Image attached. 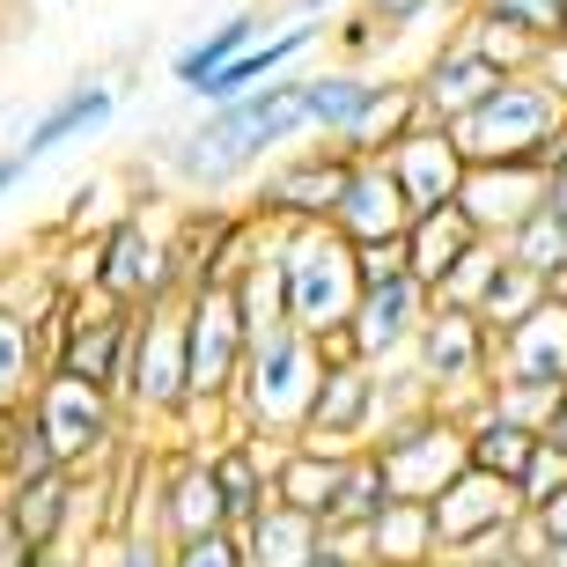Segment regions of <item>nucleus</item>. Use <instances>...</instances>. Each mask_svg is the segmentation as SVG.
Returning a JSON list of instances; mask_svg holds the SVG:
<instances>
[{
  "label": "nucleus",
  "instance_id": "f257e3e1",
  "mask_svg": "<svg viewBox=\"0 0 567 567\" xmlns=\"http://www.w3.org/2000/svg\"><path fill=\"white\" fill-rule=\"evenodd\" d=\"M310 141V104H302V74L236 96V104L199 111L192 126L163 133L147 147V169H163L177 199H221V192L251 185L266 163H280L288 147Z\"/></svg>",
  "mask_w": 567,
  "mask_h": 567
},
{
  "label": "nucleus",
  "instance_id": "f03ea898",
  "mask_svg": "<svg viewBox=\"0 0 567 567\" xmlns=\"http://www.w3.org/2000/svg\"><path fill=\"white\" fill-rule=\"evenodd\" d=\"M302 104H310V141L347 147V155H383L399 133L421 126L413 82L377 66H317L302 74Z\"/></svg>",
  "mask_w": 567,
  "mask_h": 567
},
{
  "label": "nucleus",
  "instance_id": "7ed1b4c3",
  "mask_svg": "<svg viewBox=\"0 0 567 567\" xmlns=\"http://www.w3.org/2000/svg\"><path fill=\"white\" fill-rule=\"evenodd\" d=\"M274 258H280V302H288V332L332 347L347 339L354 324V302H361V251L332 221L317 229H280L274 236Z\"/></svg>",
  "mask_w": 567,
  "mask_h": 567
},
{
  "label": "nucleus",
  "instance_id": "20e7f679",
  "mask_svg": "<svg viewBox=\"0 0 567 567\" xmlns=\"http://www.w3.org/2000/svg\"><path fill=\"white\" fill-rule=\"evenodd\" d=\"M317 383H324V347L302 332H266L251 339V361L229 391V427L236 435H266V442H302L317 405Z\"/></svg>",
  "mask_w": 567,
  "mask_h": 567
},
{
  "label": "nucleus",
  "instance_id": "39448f33",
  "mask_svg": "<svg viewBox=\"0 0 567 567\" xmlns=\"http://www.w3.org/2000/svg\"><path fill=\"white\" fill-rule=\"evenodd\" d=\"M185 295V258H177V199H147L126 207L96 236V302L111 310H155V302H177Z\"/></svg>",
  "mask_w": 567,
  "mask_h": 567
},
{
  "label": "nucleus",
  "instance_id": "423d86ee",
  "mask_svg": "<svg viewBox=\"0 0 567 567\" xmlns=\"http://www.w3.org/2000/svg\"><path fill=\"white\" fill-rule=\"evenodd\" d=\"M450 133H457L464 163H538L546 177L567 169V104L538 74H508V82L494 89L480 111H464Z\"/></svg>",
  "mask_w": 567,
  "mask_h": 567
},
{
  "label": "nucleus",
  "instance_id": "0eeeda50",
  "mask_svg": "<svg viewBox=\"0 0 567 567\" xmlns=\"http://www.w3.org/2000/svg\"><path fill=\"white\" fill-rule=\"evenodd\" d=\"M118 405L126 421L155 427V435H177V421L192 413V361H185V295L177 302H155V310L133 317V347L126 369H118ZM133 427V435H141Z\"/></svg>",
  "mask_w": 567,
  "mask_h": 567
},
{
  "label": "nucleus",
  "instance_id": "6e6552de",
  "mask_svg": "<svg viewBox=\"0 0 567 567\" xmlns=\"http://www.w3.org/2000/svg\"><path fill=\"white\" fill-rule=\"evenodd\" d=\"M30 421L44 427V442H52V457L66 464V472H104L118 450L133 442V421L126 405L111 399V391H96V383L66 377V369H44V383L30 391V405H22Z\"/></svg>",
  "mask_w": 567,
  "mask_h": 567
},
{
  "label": "nucleus",
  "instance_id": "1a4fd4ad",
  "mask_svg": "<svg viewBox=\"0 0 567 567\" xmlns=\"http://www.w3.org/2000/svg\"><path fill=\"white\" fill-rule=\"evenodd\" d=\"M361 155H347V147H324V141H302L288 147L280 163H266L251 177V192H244V207H251V221H266V229H317V221H332L339 192H347V177H354Z\"/></svg>",
  "mask_w": 567,
  "mask_h": 567
},
{
  "label": "nucleus",
  "instance_id": "9d476101",
  "mask_svg": "<svg viewBox=\"0 0 567 567\" xmlns=\"http://www.w3.org/2000/svg\"><path fill=\"white\" fill-rule=\"evenodd\" d=\"M413 369L427 377V391H435V413H450V421H464V413H480L486 399H494V332H486L472 310H442L421 324V339H413Z\"/></svg>",
  "mask_w": 567,
  "mask_h": 567
},
{
  "label": "nucleus",
  "instance_id": "9b49d317",
  "mask_svg": "<svg viewBox=\"0 0 567 567\" xmlns=\"http://www.w3.org/2000/svg\"><path fill=\"white\" fill-rule=\"evenodd\" d=\"M369 457H377L391 502H435L442 486H457L464 472H472V457H464V421H450V413L391 421L369 442Z\"/></svg>",
  "mask_w": 567,
  "mask_h": 567
},
{
  "label": "nucleus",
  "instance_id": "f8f14e48",
  "mask_svg": "<svg viewBox=\"0 0 567 567\" xmlns=\"http://www.w3.org/2000/svg\"><path fill=\"white\" fill-rule=\"evenodd\" d=\"M185 361H192V405H229L251 332L236 310V288H185Z\"/></svg>",
  "mask_w": 567,
  "mask_h": 567
},
{
  "label": "nucleus",
  "instance_id": "ddd939ff",
  "mask_svg": "<svg viewBox=\"0 0 567 567\" xmlns=\"http://www.w3.org/2000/svg\"><path fill=\"white\" fill-rule=\"evenodd\" d=\"M0 516L16 530L30 553H74V530H89V546H96V480L82 472H52V480H30V486H0Z\"/></svg>",
  "mask_w": 567,
  "mask_h": 567
},
{
  "label": "nucleus",
  "instance_id": "4468645a",
  "mask_svg": "<svg viewBox=\"0 0 567 567\" xmlns=\"http://www.w3.org/2000/svg\"><path fill=\"white\" fill-rule=\"evenodd\" d=\"M405 82H413V104H421L427 126H457L464 111H480L486 96H494V89L508 82V74H502L494 60H486V52H480L472 38H464L457 22H450V30H442V38L421 52V66H413Z\"/></svg>",
  "mask_w": 567,
  "mask_h": 567
},
{
  "label": "nucleus",
  "instance_id": "2eb2a0df",
  "mask_svg": "<svg viewBox=\"0 0 567 567\" xmlns=\"http://www.w3.org/2000/svg\"><path fill=\"white\" fill-rule=\"evenodd\" d=\"M383 427V399H377V369L354 354H324V383H317V405H310V427L302 442L310 450H332V457H354L369 450Z\"/></svg>",
  "mask_w": 567,
  "mask_h": 567
},
{
  "label": "nucleus",
  "instance_id": "dca6fc26",
  "mask_svg": "<svg viewBox=\"0 0 567 567\" xmlns=\"http://www.w3.org/2000/svg\"><path fill=\"white\" fill-rule=\"evenodd\" d=\"M163 464H155V530L169 546L185 538H207V530H229V508H221V480H214V450H192V442H155Z\"/></svg>",
  "mask_w": 567,
  "mask_h": 567
},
{
  "label": "nucleus",
  "instance_id": "f3484780",
  "mask_svg": "<svg viewBox=\"0 0 567 567\" xmlns=\"http://www.w3.org/2000/svg\"><path fill=\"white\" fill-rule=\"evenodd\" d=\"M427 317H435V295H427L413 274L369 280V288H361V302H354V324H347V347H354V361L383 369V361L413 354V339H421Z\"/></svg>",
  "mask_w": 567,
  "mask_h": 567
},
{
  "label": "nucleus",
  "instance_id": "a211bd4d",
  "mask_svg": "<svg viewBox=\"0 0 567 567\" xmlns=\"http://www.w3.org/2000/svg\"><path fill=\"white\" fill-rule=\"evenodd\" d=\"M383 169H391V185L405 192V207L413 214H435V207H457V192H464V147H457V133L450 126H413V133H399V141L377 155Z\"/></svg>",
  "mask_w": 567,
  "mask_h": 567
},
{
  "label": "nucleus",
  "instance_id": "6ab92c4d",
  "mask_svg": "<svg viewBox=\"0 0 567 567\" xmlns=\"http://www.w3.org/2000/svg\"><path fill=\"white\" fill-rule=\"evenodd\" d=\"M472 0H354L347 22H332V44L347 52L339 66H361V60H383L399 38H421V30H450Z\"/></svg>",
  "mask_w": 567,
  "mask_h": 567
},
{
  "label": "nucleus",
  "instance_id": "aec40b11",
  "mask_svg": "<svg viewBox=\"0 0 567 567\" xmlns=\"http://www.w3.org/2000/svg\"><path fill=\"white\" fill-rule=\"evenodd\" d=\"M111 118H118V82H104V74H82V82H66L52 104L22 126V141L8 147L22 169H38L44 155H60V147H74V141H89V133H104Z\"/></svg>",
  "mask_w": 567,
  "mask_h": 567
},
{
  "label": "nucleus",
  "instance_id": "412c9836",
  "mask_svg": "<svg viewBox=\"0 0 567 567\" xmlns=\"http://www.w3.org/2000/svg\"><path fill=\"white\" fill-rule=\"evenodd\" d=\"M524 524V502H516V486L508 480H486V472H464L457 486H442L435 494V538L442 553H480L494 546L502 530Z\"/></svg>",
  "mask_w": 567,
  "mask_h": 567
},
{
  "label": "nucleus",
  "instance_id": "4be33fe9",
  "mask_svg": "<svg viewBox=\"0 0 567 567\" xmlns=\"http://www.w3.org/2000/svg\"><path fill=\"white\" fill-rule=\"evenodd\" d=\"M126 347H133V317L89 295V302H74V317H66L60 347H52V369H66V377H82V383H96V391H111V399H118Z\"/></svg>",
  "mask_w": 567,
  "mask_h": 567
},
{
  "label": "nucleus",
  "instance_id": "5701e85b",
  "mask_svg": "<svg viewBox=\"0 0 567 567\" xmlns=\"http://www.w3.org/2000/svg\"><path fill=\"white\" fill-rule=\"evenodd\" d=\"M457 207H464V221H472L480 236L502 244L516 221H530V214L546 207V169L538 163H472L464 169Z\"/></svg>",
  "mask_w": 567,
  "mask_h": 567
},
{
  "label": "nucleus",
  "instance_id": "b1692460",
  "mask_svg": "<svg viewBox=\"0 0 567 567\" xmlns=\"http://www.w3.org/2000/svg\"><path fill=\"white\" fill-rule=\"evenodd\" d=\"M405 221H413V207H405V192L391 185V169H383L377 155H361L347 192H339V207H332V229L347 236L354 251H377V244H405Z\"/></svg>",
  "mask_w": 567,
  "mask_h": 567
},
{
  "label": "nucleus",
  "instance_id": "393cba45",
  "mask_svg": "<svg viewBox=\"0 0 567 567\" xmlns=\"http://www.w3.org/2000/svg\"><path fill=\"white\" fill-rule=\"evenodd\" d=\"M295 442H266V435H229L214 450V480H221V508H229V530H244L251 516L274 508V480H280V457Z\"/></svg>",
  "mask_w": 567,
  "mask_h": 567
},
{
  "label": "nucleus",
  "instance_id": "a878e982",
  "mask_svg": "<svg viewBox=\"0 0 567 567\" xmlns=\"http://www.w3.org/2000/svg\"><path fill=\"white\" fill-rule=\"evenodd\" d=\"M494 383H567V302L530 310L516 332L494 339Z\"/></svg>",
  "mask_w": 567,
  "mask_h": 567
},
{
  "label": "nucleus",
  "instance_id": "bb28decb",
  "mask_svg": "<svg viewBox=\"0 0 567 567\" xmlns=\"http://www.w3.org/2000/svg\"><path fill=\"white\" fill-rule=\"evenodd\" d=\"M274 30V16L266 8H229L221 22H207L199 38H185L177 52H169V89H185V96H199V89L221 74V66H236L244 52H251L258 38Z\"/></svg>",
  "mask_w": 567,
  "mask_h": 567
},
{
  "label": "nucleus",
  "instance_id": "cd10ccee",
  "mask_svg": "<svg viewBox=\"0 0 567 567\" xmlns=\"http://www.w3.org/2000/svg\"><path fill=\"white\" fill-rule=\"evenodd\" d=\"M354 560H361V567H435V560H442L435 502H391L377 524L361 530Z\"/></svg>",
  "mask_w": 567,
  "mask_h": 567
},
{
  "label": "nucleus",
  "instance_id": "c85d7f7f",
  "mask_svg": "<svg viewBox=\"0 0 567 567\" xmlns=\"http://www.w3.org/2000/svg\"><path fill=\"white\" fill-rule=\"evenodd\" d=\"M480 244V229L464 221V207H435V214H413L405 221V274L421 280L427 295L450 280V266H457L464 251Z\"/></svg>",
  "mask_w": 567,
  "mask_h": 567
},
{
  "label": "nucleus",
  "instance_id": "c756f323",
  "mask_svg": "<svg viewBox=\"0 0 567 567\" xmlns=\"http://www.w3.org/2000/svg\"><path fill=\"white\" fill-rule=\"evenodd\" d=\"M236 538H244V567H310L324 553V524L302 516V508H280V502L266 516H251Z\"/></svg>",
  "mask_w": 567,
  "mask_h": 567
},
{
  "label": "nucleus",
  "instance_id": "7c9ffc66",
  "mask_svg": "<svg viewBox=\"0 0 567 567\" xmlns=\"http://www.w3.org/2000/svg\"><path fill=\"white\" fill-rule=\"evenodd\" d=\"M530 450H538V435L530 427H516L508 413H494V405H480V413H464V457H472V472H486V480H524Z\"/></svg>",
  "mask_w": 567,
  "mask_h": 567
},
{
  "label": "nucleus",
  "instance_id": "2f4dec72",
  "mask_svg": "<svg viewBox=\"0 0 567 567\" xmlns=\"http://www.w3.org/2000/svg\"><path fill=\"white\" fill-rule=\"evenodd\" d=\"M339 480H347V457H332V450H310V442H295L288 457H280V480H274V502L280 508H302V516H332V494Z\"/></svg>",
  "mask_w": 567,
  "mask_h": 567
},
{
  "label": "nucleus",
  "instance_id": "473e14b6",
  "mask_svg": "<svg viewBox=\"0 0 567 567\" xmlns=\"http://www.w3.org/2000/svg\"><path fill=\"white\" fill-rule=\"evenodd\" d=\"M44 369H52L44 332H38V324H22L16 310H0V405H8V413H22V405H30V391L44 383Z\"/></svg>",
  "mask_w": 567,
  "mask_h": 567
},
{
  "label": "nucleus",
  "instance_id": "72a5a7b5",
  "mask_svg": "<svg viewBox=\"0 0 567 567\" xmlns=\"http://www.w3.org/2000/svg\"><path fill=\"white\" fill-rule=\"evenodd\" d=\"M383 508H391V486H383L377 457L354 450V457H347V480H339V494H332V516H324V538H354V530L377 524Z\"/></svg>",
  "mask_w": 567,
  "mask_h": 567
},
{
  "label": "nucleus",
  "instance_id": "f704fd0d",
  "mask_svg": "<svg viewBox=\"0 0 567 567\" xmlns=\"http://www.w3.org/2000/svg\"><path fill=\"white\" fill-rule=\"evenodd\" d=\"M502 251H508V266H524V274H538L553 288V280L567 274V221L538 207L530 221H516V229L502 236Z\"/></svg>",
  "mask_w": 567,
  "mask_h": 567
},
{
  "label": "nucleus",
  "instance_id": "c9c22d12",
  "mask_svg": "<svg viewBox=\"0 0 567 567\" xmlns=\"http://www.w3.org/2000/svg\"><path fill=\"white\" fill-rule=\"evenodd\" d=\"M502 266H508V251L494 244V236H480V244H472V251H464L457 266H450V280L435 288V302H442V310H472V317H480L486 288L502 280Z\"/></svg>",
  "mask_w": 567,
  "mask_h": 567
},
{
  "label": "nucleus",
  "instance_id": "e433bc0d",
  "mask_svg": "<svg viewBox=\"0 0 567 567\" xmlns=\"http://www.w3.org/2000/svg\"><path fill=\"white\" fill-rule=\"evenodd\" d=\"M546 302H553V288H546L538 274H524V266H502V280H494V288H486V302H480V324L502 339V332H516L530 310H546Z\"/></svg>",
  "mask_w": 567,
  "mask_h": 567
},
{
  "label": "nucleus",
  "instance_id": "4c0bfd02",
  "mask_svg": "<svg viewBox=\"0 0 567 567\" xmlns=\"http://www.w3.org/2000/svg\"><path fill=\"white\" fill-rule=\"evenodd\" d=\"M472 16L502 22L530 44H560L567 38V0H472Z\"/></svg>",
  "mask_w": 567,
  "mask_h": 567
},
{
  "label": "nucleus",
  "instance_id": "58836bf2",
  "mask_svg": "<svg viewBox=\"0 0 567 567\" xmlns=\"http://www.w3.org/2000/svg\"><path fill=\"white\" fill-rule=\"evenodd\" d=\"M236 310H244V332H251V339H266V332L288 324V302H280V258L274 251L236 280Z\"/></svg>",
  "mask_w": 567,
  "mask_h": 567
},
{
  "label": "nucleus",
  "instance_id": "ea45409f",
  "mask_svg": "<svg viewBox=\"0 0 567 567\" xmlns=\"http://www.w3.org/2000/svg\"><path fill=\"white\" fill-rule=\"evenodd\" d=\"M52 472H66V464L52 457L44 427L30 421V413H16V435H8V464H0V486H30V480H52Z\"/></svg>",
  "mask_w": 567,
  "mask_h": 567
},
{
  "label": "nucleus",
  "instance_id": "a19ab883",
  "mask_svg": "<svg viewBox=\"0 0 567 567\" xmlns=\"http://www.w3.org/2000/svg\"><path fill=\"white\" fill-rule=\"evenodd\" d=\"M567 494V450H553V442H538L524 464V480H516V502H524V516H538L546 502H560Z\"/></svg>",
  "mask_w": 567,
  "mask_h": 567
},
{
  "label": "nucleus",
  "instance_id": "79ce46f5",
  "mask_svg": "<svg viewBox=\"0 0 567 567\" xmlns=\"http://www.w3.org/2000/svg\"><path fill=\"white\" fill-rule=\"evenodd\" d=\"M89 567H169V538L155 530H111L89 546Z\"/></svg>",
  "mask_w": 567,
  "mask_h": 567
},
{
  "label": "nucleus",
  "instance_id": "37998d69",
  "mask_svg": "<svg viewBox=\"0 0 567 567\" xmlns=\"http://www.w3.org/2000/svg\"><path fill=\"white\" fill-rule=\"evenodd\" d=\"M560 391H567V383H560ZM560 391H553V383H494V399H486V405H494V413H508L516 427H530V435H538V427L553 421V399H560Z\"/></svg>",
  "mask_w": 567,
  "mask_h": 567
},
{
  "label": "nucleus",
  "instance_id": "c03bdc74",
  "mask_svg": "<svg viewBox=\"0 0 567 567\" xmlns=\"http://www.w3.org/2000/svg\"><path fill=\"white\" fill-rule=\"evenodd\" d=\"M169 567H244V538H236V530L185 538V546H169Z\"/></svg>",
  "mask_w": 567,
  "mask_h": 567
},
{
  "label": "nucleus",
  "instance_id": "a18cd8bd",
  "mask_svg": "<svg viewBox=\"0 0 567 567\" xmlns=\"http://www.w3.org/2000/svg\"><path fill=\"white\" fill-rule=\"evenodd\" d=\"M405 274V244H377V251H361V288L369 280H399Z\"/></svg>",
  "mask_w": 567,
  "mask_h": 567
},
{
  "label": "nucleus",
  "instance_id": "49530a36",
  "mask_svg": "<svg viewBox=\"0 0 567 567\" xmlns=\"http://www.w3.org/2000/svg\"><path fill=\"white\" fill-rule=\"evenodd\" d=\"M530 530H538V546H567V494H560V502H546V508H538V516H530Z\"/></svg>",
  "mask_w": 567,
  "mask_h": 567
},
{
  "label": "nucleus",
  "instance_id": "de8ad7c7",
  "mask_svg": "<svg viewBox=\"0 0 567 567\" xmlns=\"http://www.w3.org/2000/svg\"><path fill=\"white\" fill-rule=\"evenodd\" d=\"M530 74H538V82H546L553 96H560V104H567V38H560V44H546V52H538V66H530Z\"/></svg>",
  "mask_w": 567,
  "mask_h": 567
},
{
  "label": "nucleus",
  "instance_id": "09e8293b",
  "mask_svg": "<svg viewBox=\"0 0 567 567\" xmlns=\"http://www.w3.org/2000/svg\"><path fill=\"white\" fill-rule=\"evenodd\" d=\"M0 567H38V553H30L16 530H8V516H0Z\"/></svg>",
  "mask_w": 567,
  "mask_h": 567
},
{
  "label": "nucleus",
  "instance_id": "8fccbe9b",
  "mask_svg": "<svg viewBox=\"0 0 567 567\" xmlns=\"http://www.w3.org/2000/svg\"><path fill=\"white\" fill-rule=\"evenodd\" d=\"M538 442H553V450H567V391L553 399V421L538 427Z\"/></svg>",
  "mask_w": 567,
  "mask_h": 567
},
{
  "label": "nucleus",
  "instance_id": "3c124183",
  "mask_svg": "<svg viewBox=\"0 0 567 567\" xmlns=\"http://www.w3.org/2000/svg\"><path fill=\"white\" fill-rule=\"evenodd\" d=\"M22 177H30V169H22V163H16V155H8V147H0V199H8V192H16V185H22Z\"/></svg>",
  "mask_w": 567,
  "mask_h": 567
},
{
  "label": "nucleus",
  "instance_id": "603ef678",
  "mask_svg": "<svg viewBox=\"0 0 567 567\" xmlns=\"http://www.w3.org/2000/svg\"><path fill=\"white\" fill-rule=\"evenodd\" d=\"M38 567H89V553H38Z\"/></svg>",
  "mask_w": 567,
  "mask_h": 567
},
{
  "label": "nucleus",
  "instance_id": "864d4df0",
  "mask_svg": "<svg viewBox=\"0 0 567 567\" xmlns=\"http://www.w3.org/2000/svg\"><path fill=\"white\" fill-rule=\"evenodd\" d=\"M8 435H16V413L0 405V464H8Z\"/></svg>",
  "mask_w": 567,
  "mask_h": 567
},
{
  "label": "nucleus",
  "instance_id": "5fc2aeb1",
  "mask_svg": "<svg viewBox=\"0 0 567 567\" xmlns=\"http://www.w3.org/2000/svg\"><path fill=\"white\" fill-rule=\"evenodd\" d=\"M332 8H347V0H302V16H332Z\"/></svg>",
  "mask_w": 567,
  "mask_h": 567
},
{
  "label": "nucleus",
  "instance_id": "6e6d98bb",
  "mask_svg": "<svg viewBox=\"0 0 567 567\" xmlns=\"http://www.w3.org/2000/svg\"><path fill=\"white\" fill-rule=\"evenodd\" d=\"M435 567H480V560H472V553H442Z\"/></svg>",
  "mask_w": 567,
  "mask_h": 567
},
{
  "label": "nucleus",
  "instance_id": "4d7b16f0",
  "mask_svg": "<svg viewBox=\"0 0 567 567\" xmlns=\"http://www.w3.org/2000/svg\"><path fill=\"white\" fill-rule=\"evenodd\" d=\"M546 567H567V546H553V553H546Z\"/></svg>",
  "mask_w": 567,
  "mask_h": 567
},
{
  "label": "nucleus",
  "instance_id": "13d9d810",
  "mask_svg": "<svg viewBox=\"0 0 567 567\" xmlns=\"http://www.w3.org/2000/svg\"><path fill=\"white\" fill-rule=\"evenodd\" d=\"M516 567H546V560H516Z\"/></svg>",
  "mask_w": 567,
  "mask_h": 567
}]
</instances>
